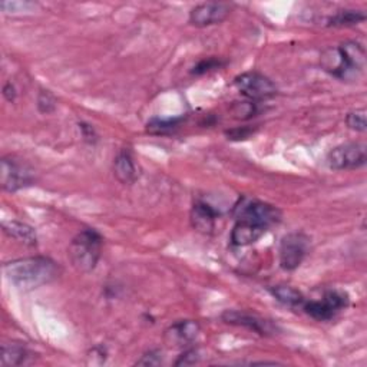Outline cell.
<instances>
[{"mask_svg": "<svg viewBox=\"0 0 367 367\" xmlns=\"http://www.w3.org/2000/svg\"><path fill=\"white\" fill-rule=\"evenodd\" d=\"M8 280L20 290H35L55 282L60 267L49 257L36 256L9 261L3 266Z\"/></svg>", "mask_w": 367, "mask_h": 367, "instance_id": "cell-1", "label": "cell"}, {"mask_svg": "<svg viewBox=\"0 0 367 367\" xmlns=\"http://www.w3.org/2000/svg\"><path fill=\"white\" fill-rule=\"evenodd\" d=\"M320 65L323 71L340 81H356L364 72L366 51L359 42L332 46L321 54Z\"/></svg>", "mask_w": 367, "mask_h": 367, "instance_id": "cell-2", "label": "cell"}, {"mask_svg": "<svg viewBox=\"0 0 367 367\" xmlns=\"http://www.w3.org/2000/svg\"><path fill=\"white\" fill-rule=\"evenodd\" d=\"M102 237L94 228L79 231L69 244L67 256L72 266L81 272H90L101 259Z\"/></svg>", "mask_w": 367, "mask_h": 367, "instance_id": "cell-3", "label": "cell"}, {"mask_svg": "<svg viewBox=\"0 0 367 367\" xmlns=\"http://www.w3.org/2000/svg\"><path fill=\"white\" fill-rule=\"evenodd\" d=\"M234 217L236 221H244L268 229L271 225L280 222L282 211L277 206L259 199L241 198L234 209Z\"/></svg>", "mask_w": 367, "mask_h": 367, "instance_id": "cell-4", "label": "cell"}, {"mask_svg": "<svg viewBox=\"0 0 367 367\" xmlns=\"http://www.w3.org/2000/svg\"><path fill=\"white\" fill-rule=\"evenodd\" d=\"M367 147L363 142H349L333 148L327 154V165L334 171L359 170L366 165Z\"/></svg>", "mask_w": 367, "mask_h": 367, "instance_id": "cell-5", "label": "cell"}, {"mask_svg": "<svg viewBox=\"0 0 367 367\" xmlns=\"http://www.w3.org/2000/svg\"><path fill=\"white\" fill-rule=\"evenodd\" d=\"M33 171L13 156H3L0 161V184L8 193H16L32 186Z\"/></svg>", "mask_w": 367, "mask_h": 367, "instance_id": "cell-6", "label": "cell"}, {"mask_svg": "<svg viewBox=\"0 0 367 367\" xmlns=\"http://www.w3.org/2000/svg\"><path fill=\"white\" fill-rule=\"evenodd\" d=\"M236 88L250 101H263L277 95V86L260 72H244L234 79Z\"/></svg>", "mask_w": 367, "mask_h": 367, "instance_id": "cell-7", "label": "cell"}, {"mask_svg": "<svg viewBox=\"0 0 367 367\" xmlns=\"http://www.w3.org/2000/svg\"><path fill=\"white\" fill-rule=\"evenodd\" d=\"M349 306V295L340 290H329L321 300L304 302L303 310L318 321L332 320L339 311Z\"/></svg>", "mask_w": 367, "mask_h": 367, "instance_id": "cell-8", "label": "cell"}, {"mask_svg": "<svg viewBox=\"0 0 367 367\" xmlns=\"http://www.w3.org/2000/svg\"><path fill=\"white\" fill-rule=\"evenodd\" d=\"M310 238L303 233H290L280 243V267L293 271L302 266L307 256Z\"/></svg>", "mask_w": 367, "mask_h": 367, "instance_id": "cell-9", "label": "cell"}, {"mask_svg": "<svg viewBox=\"0 0 367 367\" xmlns=\"http://www.w3.org/2000/svg\"><path fill=\"white\" fill-rule=\"evenodd\" d=\"M231 5L225 2H206L197 5L190 12L191 25L198 28L213 26L224 22L231 13Z\"/></svg>", "mask_w": 367, "mask_h": 367, "instance_id": "cell-10", "label": "cell"}, {"mask_svg": "<svg viewBox=\"0 0 367 367\" xmlns=\"http://www.w3.org/2000/svg\"><path fill=\"white\" fill-rule=\"evenodd\" d=\"M222 320L228 325H234V326H243L247 327L252 332H256L263 336L272 334L275 332L274 325L268 320H264L256 314H250L244 311H237V310H227L222 314Z\"/></svg>", "mask_w": 367, "mask_h": 367, "instance_id": "cell-11", "label": "cell"}, {"mask_svg": "<svg viewBox=\"0 0 367 367\" xmlns=\"http://www.w3.org/2000/svg\"><path fill=\"white\" fill-rule=\"evenodd\" d=\"M199 334V325L194 320H182L167 329L164 339L171 348H186Z\"/></svg>", "mask_w": 367, "mask_h": 367, "instance_id": "cell-12", "label": "cell"}, {"mask_svg": "<svg viewBox=\"0 0 367 367\" xmlns=\"http://www.w3.org/2000/svg\"><path fill=\"white\" fill-rule=\"evenodd\" d=\"M218 213L211 205L205 202H195L191 210V225L202 234H211L215 228Z\"/></svg>", "mask_w": 367, "mask_h": 367, "instance_id": "cell-13", "label": "cell"}, {"mask_svg": "<svg viewBox=\"0 0 367 367\" xmlns=\"http://www.w3.org/2000/svg\"><path fill=\"white\" fill-rule=\"evenodd\" d=\"M267 229L252 225L244 221H236V225L231 231V243L237 247H247L257 243L264 234Z\"/></svg>", "mask_w": 367, "mask_h": 367, "instance_id": "cell-14", "label": "cell"}, {"mask_svg": "<svg viewBox=\"0 0 367 367\" xmlns=\"http://www.w3.org/2000/svg\"><path fill=\"white\" fill-rule=\"evenodd\" d=\"M113 174L122 184H133L136 179V167L129 149H122L113 161Z\"/></svg>", "mask_w": 367, "mask_h": 367, "instance_id": "cell-15", "label": "cell"}, {"mask_svg": "<svg viewBox=\"0 0 367 367\" xmlns=\"http://www.w3.org/2000/svg\"><path fill=\"white\" fill-rule=\"evenodd\" d=\"M3 231L9 237L17 240L19 243H23L31 247L38 244V237H36L35 229L25 222H20V221L3 222Z\"/></svg>", "mask_w": 367, "mask_h": 367, "instance_id": "cell-16", "label": "cell"}, {"mask_svg": "<svg viewBox=\"0 0 367 367\" xmlns=\"http://www.w3.org/2000/svg\"><path fill=\"white\" fill-rule=\"evenodd\" d=\"M270 293L275 298V300L280 302L284 306L291 307V309L303 307V304L306 302L304 295L291 286H284V284L274 286L270 288Z\"/></svg>", "mask_w": 367, "mask_h": 367, "instance_id": "cell-17", "label": "cell"}, {"mask_svg": "<svg viewBox=\"0 0 367 367\" xmlns=\"http://www.w3.org/2000/svg\"><path fill=\"white\" fill-rule=\"evenodd\" d=\"M31 357L28 349L22 344H3L2 348V366H20L25 364L26 360Z\"/></svg>", "mask_w": 367, "mask_h": 367, "instance_id": "cell-18", "label": "cell"}, {"mask_svg": "<svg viewBox=\"0 0 367 367\" xmlns=\"http://www.w3.org/2000/svg\"><path fill=\"white\" fill-rule=\"evenodd\" d=\"M364 20H366V15L360 10H339L329 17L327 26H336V28L353 26V25H359V23Z\"/></svg>", "mask_w": 367, "mask_h": 367, "instance_id": "cell-19", "label": "cell"}, {"mask_svg": "<svg viewBox=\"0 0 367 367\" xmlns=\"http://www.w3.org/2000/svg\"><path fill=\"white\" fill-rule=\"evenodd\" d=\"M184 117H177V118H154L147 124V131L154 135H164L168 132H172L177 129L182 122Z\"/></svg>", "mask_w": 367, "mask_h": 367, "instance_id": "cell-20", "label": "cell"}, {"mask_svg": "<svg viewBox=\"0 0 367 367\" xmlns=\"http://www.w3.org/2000/svg\"><path fill=\"white\" fill-rule=\"evenodd\" d=\"M366 109H356L348 113L346 117V124L350 129L356 131V132H366L367 129V121H366Z\"/></svg>", "mask_w": 367, "mask_h": 367, "instance_id": "cell-21", "label": "cell"}, {"mask_svg": "<svg viewBox=\"0 0 367 367\" xmlns=\"http://www.w3.org/2000/svg\"><path fill=\"white\" fill-rule=\"evenodd\" d=\"M38 108L42 113H51L56 108V99L49 90H40L38 97Z\"/></svg>", "mask_w": 367, "mask_h": 367, "instance_id": "cell-22", "label": "cell"}, {"mask_svg": "<svg viewBox=\"0 0 367 367\" xmlns=\"http://www.w3.org/2000/svg\"><path fill=\"white\" fill-rule=\"evenodd\" d=\"M233 113L236 115V118L238 120H248L251 117H254L256 113V104L250 102H237L233 105Z\"/></svg>", "mask_w": 367, "mask_h": 367, "instance_id": "cell-23", "label": "cell"}, {"mask_svg": "<svg viewBox=\"0 0 367 367\" xmlns=\"http://www.w3.org/2000/svg\"><path fill=\"white\" fill-rule=\"evenodd\" d=\"M221 66H224V62H221L220 59H215V58H209V59L201 60L198 65H195L193 67V74L194 75H202V74L213 71V69H218Z\"/></svg>", "mask_w": 367, "mask_h": 367, "instance_id": "cell-24", "label": "cell"}, {"mask_svg": "<svg viewBox=\"0 0 367 367\" xmlns=\"http://www.w3.org/2000/svg\"><path fill=\"white\" fill-rule=\"evenodd\" d=\"M225 133L228 136V140L240 141V140H247V138H250V135L254 133V129H251L248 127H243V128H236L231 131H227Z\"/></svg>", "mask_w": 367, "mask_h": 367, "instance_id": "cell-25", "label": "cell"}, {"mask_svg": "<svg viewBox=\"0 0 367 367\" xmlns=\"http://www.w3.org/2000/svg\"><path fill=\"white\" fill-rule=\"evenodd\" d=\"M198 360H199V354H198V352L197 350H194V349H191V350H187L186 353H184L178 360H177V366H188V364H195V363H198Z\"/></svg>", "mask_w": 367, "mask_h": 367, "instance_id": "cell-26", "label": "cell"}, {"mask_svg": "<svg viewBox=\"0 0 367 367\" xmlns=\"http://www.w3.org/2000/svg\"><path fill=\"white\" fill-rule=\"evenodd\" d=\"M0 6H6L9 8L10 6V10L9 12H29L31 9L35 8V3H29V2H2L0 3Z\"/></svg>", "mask_w": 367, "mask_h": 367, "instance_id": "cell-27", "label": "cell"}, {"mask_svg": "<svg viewBox=\"0 0 367 367\" xmlns=\"http://www.w3.org/2000/svg\"><path fill=\"white\" fill-rule=\"evenodd\" d=\"M161 363V356L158 352H149L145 356H142L141 360H138L136 364H144V366H156Z\"/></svg>", "mask_w": 367, "mask_h": 367, "instance_id": "cell-28", "label": "cell"}, {"mask_svg": "<svg viewBox=\"0 0 367 367\" xmlns=\"http://www.w3.org/2000/svg\"><path fill=\"white\" fill-rule=\"evenodd\" d=\"M79 127H81V129L83 132V138H85L86 141H89V142H95L97 141V133H95L94 128H92L90 125H86V124H81Z\"/></svg>", "mask_w": 367, "mask_h": 367, "instance_id": "cell-29", "label": "cell"}, {"mask_svg": "<svg viewBox=\"0 0 367 367\" xmlns=\"http://www.w3.org/2000/svg\"><path fill=\"white\" fill-rule=\"evenodd\" d=\"M3 95H5V98L9 102H13L15 101V98H16V89H15V86L10 82L5 85V88H3Z\"/></svg>", "mask_w": 367, "mask_h": 367, "instance_id": "cell-30", "label": "cell"}]
</instances>
